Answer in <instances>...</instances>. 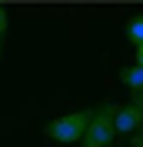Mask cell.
<instances>
[{"label":"cell","mask_w":143,"mask_h":147,"mask_svg":"<svg viewBox=\"0 0 143 147\" xmlns=\"http://www.w3.org/2000/svg\"><path fill=\"white\" fill-rule=\"evenodd\" d=\"M113 114H116V104L103 100L97 107H90V124H87V134H83L80 147H113Z\"/></svg>","instance_id":"cell-1"},{"label":"cell","mask_w":143,"mask_h":147,"mask_svg":"<svg viewBox=\"0 0 143 147\" xmlns=\"http://www.w3.org/2000/svg\"><path fill=\"white\" fill-rule=\"evenodd\" d=\"M87 124H90V107H83V110H70V114L53 117L43 127V134L57 144H80L87 134Z\"/></svg>","instance_id":"cell-2"},{"label":"cell","mask_w":143,"mask_h":147,"mask_svg":"<svg viewBox=\"0 0 143 147\" xmlns=\"http://www.w3.org/2000/svg\"><path fill=\"white\" fill-rule=\"evenodd\" d=\"M143 127V110L136 104H116V114H113V130L116 134H136Z\"/></svg>","instance_id":"cell-3"},{"label":"cell","mask_w":143,"mask_h":147,"mask_svg":"<svg viewBox=\"0 0 143 147\" xmlns=\"http://www.w3.org/2000/svg\"><path fill=\"white\" fill-rule=\"evenodd\" d=\"M120 84H123L130 94H143V70H140L136 64L123 67V70H120Z\"/></svg>","instance_id":"cell-4"},{"label":"cell","mask_w":143,"mask_h":147,"mask_svg":"<svg viewBox=\"0 0 143 147\" xmlns=\"http://www.w3.org/2000/svg\"><path fill=\"white\" fill-rule=\"evenodd\" d=\"M126 40L133 47H143V13H136V17L126 20Z\"/></svg>","instance_id":"cell-5"},{"label":"cell","mask_w":143,"mask_h":147,"mask_svg":"<svg viewBox=\"0 0 143 147\" xmlns=\"http://www.w3.org/2000/svg\"><path fill=\"white\" fill-rule=\"evenodd\" d=\"M7 27H10V17H7V7L0 3V57H3V44H7Z\"/></svg>","instance_id":"cell-6"},{"label":"cell","mask_w":143,"mask_h":147,"mask_svg":"<svg viewBox=\"0 0 143 147\" xmlns=\"http://www.w3.org/2000/svg\"><path fill=\"white\" fill-rule=\"evenodd\" d=\"M133 64H136V67L143 70V47H136V57H133Z\"/></svg>","instance_id":"cell-7"},{"label":"cell","mask_w":143,"mask_h":147,"mask_svg":"<svg viewBox=\"0 0 143 147\" xmlns=\"http://www.w3.org/2000/svg\"><path fill=\"white\" fill-rule=\"evenodd\" d=\"M130 144H133V147H143V134H140V130L133 134V140H130Z\"/></svg>","instance_id":"cell-8"},{"label":"cell","mask_w":143,"mask_h":147,"mask_svg":"<svg viewBox=\"0 0 143 147\" xmlns=\"http://www.w3.org/2000/svg\"><path fill=\"white\" fill-rule=\"evenodd\" d=\"M140 134H143V127H140Z\"/></svg>","instance_id":"cell-9"}]
</instances>
